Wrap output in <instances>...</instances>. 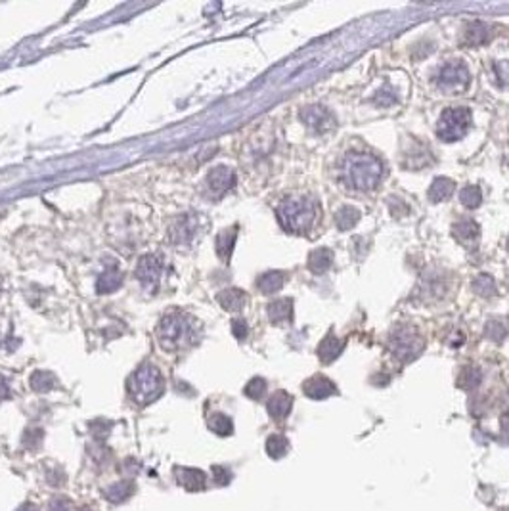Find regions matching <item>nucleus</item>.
I'll return each mask as SVG.
<instances>
[{
    "mask_svg": "<svg viewBox=\"0 0 509 511\" xmlns=\"http://www.w3.org/2000/svg\"><path fill=\"white\" fill-rule=\"evenodd\" d=\"M471 287H473L475 293L481 295V297H492L496 293V284L489 274H479L471 284Z\"/></svg>",
    "mask_w": 509,
    "mask_h": 511,
    "instance_id": "26",
    "label": "nucleus"
},
{
    "mask_svg": "<svg viewBox=\"0 0 509 511\" xmlns=\"http://www.w3.org/2000/svg\"><path fill=\"white\" fill-rule=\"evenodd\" d=\"M358 220H360V211L350 205H345L335 213V225L339 230H350Z\"/></svg>",
    "mask_w": 509,
    "mask_h": 511,
    "instance_id": "24",
    "label": "nucleus"
},
{
    "mask_svg": "<svg viewBox=\"0 0 509 511\" xmlns=\"http://www.w3.org/2000/svg\"><path fill=\"white\" fill-rule=\"evenodd\" d=\"M389 347H391L392 354L402 360V362H410L418 357L421 349H423V339L419 337L418 329L411 326H398L391 333L389 339Z\"/></svg>",
    "mask_w": 509,
    "mask_h": 511,
    "instance_id": "6",
    "label": "nucleus"
},
{
    "mask_svg": "<svg viewBox=\"0 0 509 511\" xmlns=\"http://www.w3.org/2000/svg\"><path fill=\"white\" fill-rule=\"evenodd\" d=\"M469 84V71L465 63L461 62H450L442 65V69L437 75V86L440 91L450 92V94H458Z\"/></svg>",
    "mask_w": 509,
    "mask_h": 511,
    "instance_id": "7",
    "label": "nucleus"
},
{
    "mask_svg": "<svg viewBox=\"0 0 509 511\" xmlns=\"http://www.w3.org/2000/svg\"><path fill=\"white\" fill-rule=\"evenodd\" d=\"M284 281H286V276H284V272H276V270H274V272L263 274V276H260V278L257 280V287L260 289V293L272 295L282 289Z\"/></svg>",
    "mask_w": 509,
    "mask_h": 511,
    "instance_id": "23",
    "label": "nucleus"
},
{
    "mask_svg": "<svg viewBox=\"0 0 509 511\" xmlns=\"http://www.w3.org/2000/svg\"><path fill=\"white\" fill-rule=\"evenodd\" d=\"M237 238V226L226 228L218 236H216V255L223 260L230 259L232 251H234V244Z\"/></svg>",
    "mask_w": 509,
    "mask_h": 511,
    "instance_id": "21",
    "label": "nucleus"
},
{
    "mask_svg": "<svg viewBox=\"0 0 509 511\" xmlns=\"http://www.w3.org/2000/svg\"><path fill=\"white\" fill-rule=\"evenodd\" d=\"M10 394V389H8V383L6 379L0 376V400H4Z\"/></svg>",
    "mask_w": 509,
    "mask_h": 511,
    "instance_id": "38",
    "label": "nucleus"
},
{
    "mask_svg": "<svg viewBox=\"0 0 509 511\" xmlns=\"http://www.w3.org/2000/svg\"><path fill=\"white\" fill-rule=\"evenodd\" d=\"M157 339L165 350H180L197 339L196 320L182 312H171L159 322Z\"/></svg>",
    "mask_w": 509,
    "mask_h": 511,
    "instance_id": "2",
    "label": "nucleus"
},
{
    "mask_svg": "<svg viewBox=\"0 0 509 511\" xmlns=\"http://www.w3.org/2000/svg\"><path fill=\"white\" fill-rule=\"evenodd\" d=\"M197 230V218L194 215H180L171 223L168 228V239L173 246H188L190 241L194 239Z\"/></svg>",
    "mask_w": 509,
    "mask_h": 511,
    "instance_id": "8",
    "label": "nucleus"
},
{
    "mask_svg": "<svg viewBox=\"0 0 509 511\" xmlns=\"http://www.w3.org/2000/svg\"><path fill=\"white\" fill-rule=\"evenodd\" d=\"M343 349H345V341H341L339 337H335L333 331H329L328 337H324L320 347H318V357H320L324 364H331L333 360L341 357Z\"/></svg>",
    "mask_w": 509,
    "mask_h": 511,
    "instance_id": "16",
    "label": "nucleus"
},
{
    "mask_svg": "<svg viewBox=\"0 0 509 511\" xmlns=\"http://www.w3.org/2000/svg\"><path fill=\"white\" fill-rule=\"evenodd\" d=\"M216 301L220 303V307L224 310H230V312H237V310H242L245 307V303H247V297L242 289H236V287H232V289H224L220 293L216 295Z\"/></svg>",
    "mask_w": 509,
    "mask_h": 511,
    "instance_id": "18",
    "label": "nucleus"
},
{
    "mask_svg": "<svg viewBox=\"0 0 509 511\" xmlns=\"http://www.w3.org/2000/svg\"><path fill=\"white\" fill-rule=\"evenodd\" d=\"M291 406H293V397L287 394L286 391H278L274 392L270 400H268V413L272 416L274 420H286L289 412H291Z\"/></svg>",
    "mask_w": 509,
    "mask_h": 511,
    "instance_id": "15",
    "label": "nucleus"
},
{
    "mask_svg": "<svg viewBox=\"0 0 509 511\" xmlns=\"http://www.w3.org/2000/svg\"><path fill=\"white\" fill-rule=\"evenodd\" d=\"M287 450H289V441H287L286 437H282V434H272L266 441V452L272 456L274 460L284 458L287 454Z\"/></svg>",
    "mask_w": 509,
    "mask_h": 511,
    "instance_id": "25",
    "label": "nucleus"
},
{
    "mask_svg": "<svg viewBox=\"0 0 509 511\" xmlns=\"http://www.w3.org/2000/svg\"><path fill=\"white\" fill-rule=\"evenodd\" d=\"M63 504H67V502H65V500H60V498H56V500H54V502L50 504V511H67Z\"/></svg>",
    "mask_w": 509,
    "mask_h": 511,
    "instance_id": "37",
    "label": "nucleus"
},
{
    "mask_svg": "<svg viewBox=\"0 0 509 511\" xmlns=\"http://www.w3.org/2000/svg\"><path fill=\"white\" fill-rule=\"evenodd\" d=\"M56 383V378L48 373V371H35L33 373V378H31V387L35 389V391H50L52 387Z\"/></svg>",
    "mask_w": 509,
    "mask_h": 511,
    "instance_id": "30",
    "label": "nucleus"
},
{
    "mask_svg": "<svg viewBox=\"0 0 509 511\" xmlns=\"http://www.w3.org/2000/svg\"><path fill=\"white\" fill-rule=\"evenodd\" d=\"M268 318L272 324H287L293 318V301L291 299H278L268 305Z\"/></svg>",
    "mask_w": 509,
    "mask_h": 511,
    "instance_id": "17",
    "label": "nucleus"
},
{
    "mask_svg": "<svg viewBox=\"0 0 509 511\" xmlns=\"http://www.w3.org/2000/svg\"><path fill=\"white\" fill-rule=\"evenodd\" d=\"M236 184V173L226 165H218L207 175V188L213 196H224Z\"/></svg>",
    "mask_w": 509,
    "mask_h": 511,
    "instance_id": "11",
    "label": "nucleus"
},
{
    "mask_svg": "<svg viewBox=\"0 0 509 511\" xmlns=\"http://www.w3.org/2000/svg\"><path fill=\"white\" fill-rule=\"evenodd\" d=\"M300 119L303 123L314 131V133H326L329 128H333L335 126V117L331 115L329 109H326L324 105H308L305 107L303 112H300Z\"/></svg>",
    "mask_w": 509,
    "mask_h": 511,
    "instance_id": "9",
    "label": "nucleus"
},
{
    "mask_svg": "<svg viewBox=\"0 0 509 511\" xmlns=\"http://www.w3.org/2000/svg\"><path fill=\"white\" fill-rule=\"evenodd\" d=\"M333 265V251L320 247V249H314L308 255V270L314 274H324L329 270V266Z\"/></svg>",
    "mask_w": 509,
    "mask_h": 511,
    "instance_id": "20",
    "label": "nucleus"
},
{
    "mask_svg": "<svg viewBox=\"0 0 509 511\" xmlns=\"http://www.w3.org/2000/svg\"><path fill=\"white\" fill-rule=\"evenodd\" d=\"M471 126V112L469 107H450L442 112L437 125V136L444 142H456L465 136Z\"/></svg>",
    "mask_w": 509,
    "mask_h": 511,
    "instance_id": "5",
    "label": "nucleus"
},
{
    "mask_svg": "<svg viewBox=\"0 0 509 511\" xmlns=\"http://www.w3.org/2000/svg\"><path fill=\"white\" fill-rule=\"evenodd\" d=\"M121 284H123V274L117 268V265L112 263V265L105 268V272L98 278L96 289H98V293H112Z\"/></svg>",
    "mask_w": 509,
    "mask_h": 511,
    "instance_id": "19",
    "label": "nucleus"
},
{
    "mask_svg": "<svg viewBox=\"0 0 509 511\" xmlns=\"http://www.w3.org/2000/svg\"><path fill=\"white\" fill-rule=\"evenodd\" d=\"M383 176V165L371 154L350 152L343 163V180L352 190L368 192L376 188Z\"/></svg>",
    "mask_w": 509,
    "mask_h": 511,
    "instance_id": "1",
    "label": "nucleus"
},
{
    "mask_svg": "<svg viewBox=\"0 0 509 511\" xmlns=\"http://www.w3.org/2000/svg\"><path fill=\"white\" fill-rule=\"evenodd\" d=\"M452 234L454 238L458 239L460 244H463V246L468 247H473L475 244H477V239H479L481 230H479V225H477L475 220H471V218H461L458 223H454Z\"/></svg>",
    "mask_w": 509,
    "mask_h": 511,
    "instance_id": "14",
    "label": "nucleus"
},
{
    "mask_svg": "<svg viewBox=\"0 0 509 511\" xmlns=\"http://www.w3.org/2000/svg\"><path fill=\"white\" fill-rule=\"evenodd\" d=\"M247 331H249V328H247V322H245V320H242V318L232 320V333H234V337H237L239 341L247 337Z\"/></svg>",
    "mask_w": 509,
    "mask_h": 511,
    "instance_id": "36",
    "label": "nucleus"
},
{
    "mask_svg": "<svg viewBox=\"0 0 509 511\" xmlns=\"http://www.w3.org/2000/svg\"><path fill=\"white\" fill-rule=\"evenodd\" d=\"M508 249H509V241H508Z\"/></svg>",
    "mask_w": 509,
    "mask_h": 511,
    "instance_id": "40",
    "label": "nucleus"
},
{
    "mask_svg": "<svg viewBox=\"0 0 509 511\" xmlns=\"http://www.w3.org/2000/svg\"><path fill=\"white\" fill-rule=\"evenodd\" d=\"M161 272H163V263L157 255H146L142 257L136 266V278L147 289H155L159 284Z\"/></svg>",
    "mask_w": 509,
    "mask_h": 511,
    "instance_id": "10",
    "label": "nucleus"
},
{
    "mask_svg": "<svg viewBox=\"0 0 509 511\" xmlns=\"http://www.w3.org/2000/svg\"><path fill=\"white\" fill-rule=\"evenodd\" d=\"M163 392L161 371L152 364L140 366L128 379V394L136 404H147Z\"/></svg>",
    "mask_w": 509,
    "mask_h": 511,
    "instance_id": "4",
    "label": "nucleus"
},
{
    "mask_svg": "<svg viewBox=\"0 0 509 511\" xmlns=\"http://www.w3.org/2000/svg\"><path fill=\"white\" fill-rule=\"evenodd\" d=\"M180 483L190 491H201L205 486V475L196 470H182Z\"/></svg>",
    "mask_w": 509,
    "mask_h": 511,
    "instance_id": "27",
    "label": "nucleus"
},
{
    "mask_svg": "<svg viewBox=\"0 0 509 511\" xmlns=\"http://www.w3.org/2000/svg\"><path fill=\"white\" fill-rule=\"evenodd\" d=\"M266 391V381L263 378H255L251 379L247 387H245V394L253 400H260L263 399V394Z\"/></svg>",
    "mask_w": 509,
    "mask_h": 511,
    "instance_id": "33",
    "label": "nucleus"
},
{
    "mask_svg": "<svg viewBox=\"0 0 509 511\" xmlns=\"http://www.w3.org/2000/svg\"><path fill=\"white\" fill-rule=\"evenodd\" d=\"M303 391L307 394L308 399H314V400H324L331 397L337 392V387L331 379L324 378V376H314L310 378L308 381H305V385H303Z\"/></svg>",
    "mask_w": 509,
    "mask_h": 511,
    "instance_id": "12",
    "label": "nucleus"
},
{
    "mask_svg": "<svg viewBox=\"0 0 509 511\" xmlns=\"http://www.w3.org/2000/svg\"><path fill=\"white\" fill-rule=\"evenodd\" d=\"M481 370L479 368H473V366H468V368H463L460 373V379H458V383H460L461 389H475V387L481 383Z\"/></svg>",
    "mask_w": 509,
    "mask_h": 511,
    "instance_id": "28",
    "label": "nucleus"
},
{
    "mask_svg": "<svg viewBox=\"0 0 509 511\" xmlns=\"http://www.w3.org/2000/svg\"><path fill=\"white\" fill-rule=\"evenodd\" d=\"M484 333H487L489 339L496 341V343H502L503 339H505V336H508V329H505V326H503L502 322H498V320H490V322L487 324Z\"/></svg>",
    "mask_w": 509,
    "mask_h": 511,
    "instance_id": "32",
    "label": "nucleus"
},
{
    "mask_svg": "<svg viewBox=\"0 0 509 511\" xmlns=\"http://www.w3.org/2000/svg\"><path fill=\"white\" fill-rule=\"evenodd\" d=\"M454 182L450 178H444V176H439V178H435L431 184V188H429V199H431L432 204H440V201H444L448 197L454 194Z\"/></svg>",
    "mask_w": 509,
    "mask_h": 511,
    "instance_id": "22",
    "label": "nucleus"
},
{
    "mask_svg": "<svg viewBox=\"0 0 509 511\" xmlns=\"http://www.w3.org/2000/svg\"><path fill=\"white\" fill-rule=\"evenodd\" d=\"M316 204L310 197H286L278 207V218L287 232L305 234L316 220Z\"/></svg>",
    "mask_w": 509,
    "mask_h": 511,
    "instance_id": "3",
    "label": "nucleus"
},
{
    "mask_svg": "<svg viewBox=\"0 0 509 511\" xmlns=\"http://www.w3.org/2000/svg\"><path fill=\"white\" fill-rule=\"evenodd\" d=\"M492 36H494V29L484 21H471L465 29V44H469V46L489 44Z\"/></svg>",
    "mask_w": 509,
    "mask_h": 511,
    "instance_id": "13",
    "label": "nucleus"
},
{
    "mask_svg": "<svg viewBox=\"0 0 509 511\" xmlns=\"http://www.w3.org/2000/svg\"><path fill=\"white\" fill-rule=\"evenodd\" d=\"M397 92L392 91L391 86H383L381 91H377V94L374 96V102L377 105H381V107H389V105L397 104Z\"/></svg>",
    "mask_w": 509,
    "mask_h": 511,
    "instance_id": "34",
    "label": "nucleus"
},
{
    "mask_svg": "<svg viewBox=\"0 0 509 511\" xmlns=\"http://www.w3.org/2000/svg\"><path fill=\"white\" fill-rule=\"evenodd\" d=\"M496 79L502 86H509V60H502V62L494 63Z\"/></svg>",
    "mask_w": 509,
    "mask_h": 511,
    "instance_id": "35",
    "label": "nucleus"
},
{
    "mask_svg": "<svg viewBox=\"0 0 509 511\" xmlns=\"http://www.w3.org/2000/svg\"><path fill=\"white\" fill-rule=\"evenodd\" d=\"M482 194L479 186H465V188L460 192V201L463 207L468 209H477L481 205Z\"/></svg>",
    "mask_w": 509,
    "mask_h": 511,
    "instance_id": "29",
    "label": "nucleus"
},
{
    "mask_svg": "<svg viewBox=\"0 0 509 511\" xmlns=\"http://www.w3.org/2000/svg\"><path fill=\"white\" fill-rule=\"evenodd\" d=\"M209 427L218 434H230L234 425H232V420L228 416H224V413H213L209 418Z\"/></svg>",
    "mask_w": 509,
    "mask_h": 511,
    "instance_id": "31",
    "label": "nucleus"
},
{
    "mask_svg": "<svg viewBox=\"0 0 509 511\" xmlns=\"http://www.w3.org/2000/svg\"><path fill=\"white\" fill-rule=\"evenodd\" d=\"M21 511H37V507H33V505H25Z\"/></svg>",
    "mask_w": 509,
    "mask_h": 511,
    "instance_id": "39",
    "label": "nucleus"
}]
</instances>
